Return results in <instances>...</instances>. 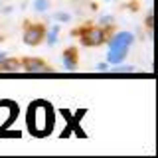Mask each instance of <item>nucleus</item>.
Returning a JSON list of instances; mask_svg holds the SVG:
<instances>
[{
	"instance_id": "obj_1",
	"label": "nucleus",
	"mask_w": 158,
	"mask_h": 158,
	"mask_svg": "<svg viewBox=\"0 0 158 158\" xmlns=\"http://www.w3.org/2000/svg\"><path fill=\"white\" fill-rule=\"evenodd\" d=\"M132 34L131 32H118L115 38L111 40V44H109V52H107V59L111 65H118V63H123V59L127 57L128 49L132 46Z\"/></svg>"
},
{
	"instance_id": "obj_2",
	"label": "nucleus",
	"mask_w": 158,
	"mask_h": 158,
	"mask_svg": "<svg viewBox=\"0 0 158 158\" xmlns=\"http://www.w3.org/2000/svg\"><path fill=\"white\" fill-rule=\"evenodd\" d=\"M49 107H46L44 103H38V105H34L30 109V125H32L34 131L38 132H44L49 128Z\"/></svg>"
},
{
	"instance_id": "obj_3",
	"label": "nucleus",
	"mask_w": 158,
	"mask_h": 158,
	"mask_svg": "<svg viewBox=\"0 0 158 158\" xmlns=\"http://www.w3.org/2000/svg\"><path fill=\"white\" fill-rule=\"evenodd\" d=\"M44 40V28L38 26V24H34V26H28L26 32H24V42L28 44V46H36Z\"/></svg>"
},
{
	"instance_id": "obj_4",
	"label": "nucleus",
	"mask_w": 158,
	"mask_h": 158,
	"mask_svg": "<svg viewBox=\"0 0 158 158\" xmlns=\"http://www.w3.org/2000/svg\"><path fill=\"white\" fill-rule=\"evenodd\" d=\"M105 40V32L101 28H91L87 32H83V44L85 46H99Z\"/></svg>"
},
{
	"instance_id": "obj_5",
	"label": "nucleus",
	"mask_w": 158,
	"mask_h": 158,
	"mask_svg": "<svg viewBox=\"0 0 158 158\" xmlns=\"http://www.w3.org/2000/svg\"><path fill=\"white\" fill-rule=\"evenodd\" d=\"M26 71H32V73H46L49 71V65H46L44 61L40 59H26Z\"/></svg>"
},
{
	"instance_id": "obj_6",
	"label": "nucleus",
	"mask_w": 158,
	"mask_h": 158,
	"mask_svg": "<svg viewBox=\"0 0 158 158\" xmlns=\"http://www.w3.org/2000/svg\"><path fill=\"white\" fill-rule=\"evenodd\" d=\"M63 63H65L67 69L75 67V52H73V49H67V52L63 53Z\"/></svg>"
},
{
	"instance_id": "obj_7",
	"label": "nucleus",
	"mask_w": 158,
	"mask_h": 158,
	"mask_svg": "<svg viewBox=\"0 0 158 158\" xmlns=\"http://www.w3.org/2000/svg\"><path fill=\"white\" fill-rule=\"evenodd\" d=\"M18 69H20V65L14 59H4L2 65H0V71H18Z\"/></svg>"
},
{
	"instance_id": "obj_8",
	"label": "nucleus",
	"mask_w": 158,
	"mask_h": 158,
	"mask_svg": "<svg viewBox=\"0 0 158 158\" xmlns=\"http://www.w3.org/2000/svg\"><path fill=\"white\" fill-rule=\"evenodd\" d=\"M48 6H49V4H48V0H38V2L34 4V8L40 10V12H42V10H48Z\"/></svg>"
},
{
	"instance_id": "obj_9",
	"label": "nucleus",
	"mask_w": 158,
	"mask_h": 158,
	"mask_svg": "<svg viewBox=\"0 0 158 158\" xmlns=\"http://www.w3.org/2000/svg\"><path fill=\"white\" fill-rule=\"evenodd\" d=\"M4 59H6V56H4V53H0V63H2Z\"/></svg>"
}]
</instances>
